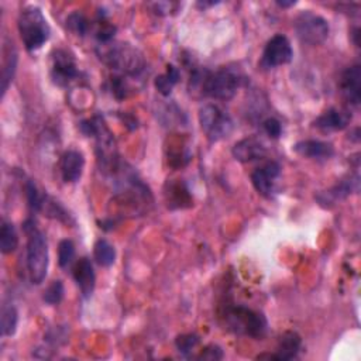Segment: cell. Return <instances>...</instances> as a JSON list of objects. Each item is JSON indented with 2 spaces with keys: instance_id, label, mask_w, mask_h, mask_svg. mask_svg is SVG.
Segmentation results:
<instances>
[{
  "instance_id": "obj_1",
  "label": "cell",
  "mask_w": 361,
  "mask_h": 361,
  "mask_svg": "<svg viewBox=\"0 0 361 361\" xmlns=\"http://www.w3.org/2000/svg\"><path fill=\"white\" fill-rule=\"evenodd\" d=\"M96 52L103 63L126 76L135 78L147 66L144 54L128 42H104Z\"/></svg>"
},
{
  "instance_id": "obj_2",
  "label": "cell",
  "mask_w": 361,
  "mask_h": 361,
  "mask_svg": "<svg viewBox=\"0 0 361 361\" xmlns=\"http://www.w3.org/2000/svg\"><path fill=\"white\" fill-rule=\"evenodd\" d=\"M190 80L200 86L202 94L216 100H228L241 86L243 76L238 69L224 66L214 72L195 71Z\"/></svg>"
},
{
  "instance_id": "obj_3",
  "label": "cell",
  "mask_w": 361,
  "mask_h": 361,
  "mask_svg": "<svg viewBox=\"0 0 361 361\" xmlns=\"http://www.w3.org/2000/svg\"><path fill=\"white\" fill-rule=\"evenodd\" d=\"M23 230L27 235V269L30 281L39 285L45 279L48 271V243L45 234L38 228L32 219H27L23 223Z\"/></svg>"
},
{
  "instance_id": "obj_4",
  "label": "cell",
  "mask_w": 361,
  "mask_h": 361,
  "mask_svg": "<svg viewBox=\"0 0 361 361\" xmlns=\"http://www.w3.org/2000/svg\"><path fill=\"white\" fill-rule=\"evenodd\" d=\"M221 319L227 330L245 337L262 338L268 329L265 316L244 305H226Z\"/></svg>"
},
{
  "instance_id": "obj_5",
  "label": "cell",
  "mask_w": 361,
  "mask_h": 361,
  "mask_svg": "<svg viewBox=\"0 0 361 361\" xmlns=\"http://www.w3.org/2000/svg\"><path fill=\"white\" fill-rule=\"evenodd\" d=\"M18 32L27 51L39 49L49 38L51 30L47 18L37 6H27L21 10L18 20Z\"/></svg>"
},
{
  "instance_id": "obj_6",
  "label": "cell",
  "mask_w": 361,
  "mask_h": 361,
  "mask_svg": "<svg viewBox=\"0 0 361 361\" xmlns=\"http://www.w3.org/2000/svg\"><path fill=\"white\" fill-rule=\"evenodd\" d=\"M199 123L207 140L212 142L228 137L234 127L230 114L219 104L212 103L204 104L199 109Z\"/></svg>"
},
{
  "instance_id": "obj_7",
  "label": "cell",
  "mask_w": 361,
  "mask_h": 361,
  "mask_svg": "<svg viewBox=\"0 0 361 361\" xmlns=\"http://www.w3.org/2000/svg\"><path fill=\"white\" fill-rule=\"evenodd\" d=\"M293 28L298 38L309 45H319L329 37V23L319 14L302 11L293 21Z\"/></svg>"
},
{
  "instance_id": "obj_8",
  "label": "cell",
  "mask_w": 361,
  "mask_h": 361,
  "mask_svg": "<svg viewBox=\"0 0 361 361\" xmlns=\"http://www.w3.org/2000/svg\"><path fill=\"white\" fill-rule=\"evenodd\" d=\"M292 56H293V51L289 39L282 34H275L265 44L259 65L264 69H272L279 65H285L290 62Z\"/></svg>"
},
{
  "instance_id": "obj_9",
  "label": "cell",
  "mask_w": 361,
  "mask_h": 361,
  "mask_svg": "<svg viewBox=\"0 0 361 361\" xmlns=\"http://www.w3.org/2000/svg\"><path fill=\"white\" fill-rule=\"evenodd\" d=\"M79 75L73 56L65 49H56L52 54L51 78L58 86H66Z\"/></svg>"
},
{
  "instance_id": "obj_10",
  "label": "cell",
  "mask_w": 361,
  "mask_h": 361,
  "mask_svg": "<svg viewBox=\"0 0 361 361\" xmlns=\"http://www.w3.org/2000/svg\"><path fill=\"white\" fill-rule=\"evenodd\" d=\"M281 173V166L275 161H269L261 168H257L251 173V182L255 188V190L265 196L271 197L272 193L275 192V180Z\"/></svg>"
},
{
  "instance_id": "obj_11",
  "label": "cell",
  "mask_w": 361,
  "mask_h": 361,
  "mask_svg": "<svg viewBox=\"0 0 361 361\" xmlns=\"http://www.w3.org/2000/svg\"><path fill=\"white\" fill-rule=\"evenodd\" d=\"M340 92L343 97L354 107L360 106L361 100V68L360 65L348 66L340 76Z\"/></svg>"
},
{
  "instance_id": "obj_12",
  "label": "cell",
  "mask_w": 361,
  "mask_h": 361,
  "mask_svg": "<svg viewBox=\"0 0 361 361\" xmlns=\"http://www.w3.org/2000/svg\"><path fill=\"white\" fill-rule=\"evenodd\" d=\"M302 348V338L298 333L295 331H285L276 344V350L275 353H269V354H259L257 358H268V360H281V361H286V360H292L296 358L299 351Z\"/></svg>"
},
{
  "instance_id": "obj_13",
  "label": "cell",
  "mask_w": 361,
  "mask_h": 361,
  "mask_svg": "<svg viewBox=\"0 0 361 361\" xmlns=\"http://www.w3.org/2000/svg\"><path fill=\"white\" fill-rule=\"evenodd\" d=\"M231 154L240 162H252L267 155V147L259 138L247 137L234 144Z\"/></svg>"
},
{
  "instance_id": "obj_14",
  "label": "cell",
  "mask_w": 361,
  "mask_h": 361,
  "mask_svg": "<svg viewBox=\"0 0 361 361\" xmlns=\"http://www.w3.org/2000/svg\"><path fill=\"white\" fill-rule=\"evenodd\" d=\"M72 275H73L76 285L79 286L82 296L90 298V295L93 293V289H94V282H96V275H94L93 265H92L90 259L86 257L79 258L72 268Z\"/></svg>"
},
{
  "instance_id": "obj_15",
  "label": "cell",
  "mask_w": 361,
  "mask_h": 361,
  "mask_svg": "<svg viewBox=\"0 0 361 361\" xmlns=\"http://www.w3.org/2000/svg\"><path fill=\"white\" fill-rule=\"evenodd\" d=\"M85 166V158L83 154L78 149H68L63 152L61 158V176L63 182L73 183L80 179L82 172Z\"/></svg>"
},
{
  "instance_id": "obj_16",
  "label": "cell",
  "mask_w": 361,
  "mask_h": 361,
  "mask_svg": "<svg viewBox=\"0 0 361 361\" xmlns=\"http://www.w3.org/2000/svg\"><path fill=\"white\" fill-rule=\"evenodd\" d=\"M351 121V113L343 109H329L322 113L314 121L313 126L322 131H338L344 130Z\"/></svg>"
},
{
  "instance_id": "obj_17",
  "label": "cell",
  "mask_w": 361,
  "mask_h": 361,
  "mask_svg": "<svg viewBox=\"0 0 361 361\" xmlns=\"http://www.w3.org/2000/svg\"><path fill=\"white\" fill-rule=\"evenodd\" d=\"M164 195L169 209H183L192 204V196L189 193V189L179 179L171 182L168 180L164 189Z\"/></svg>"
},
{
  "instance_id": "obj_18",
  "label": "cell",
  "mask_w": 361,
  "mask_h": 361,
  "mask_svg": "<svg viewBox=\"0 0 361 361\" xmlns=\"http://www.w3.org/2000/svg\"><path fill=\"white\" fill-rule=\"evenodd\" d=\"M293 151L312 159H329L334 149L333 145L320 140H302L293 145Z\"/></svg>"
},
{
  "instance_id": "obj_19",
  "label": "cell",
  "mask_w": 361,
  "mask_h": 361,
  "mask_svg": "<svg viewBox=\"0 0 361 361\" xmlns=\"http://www.w3.org/2000/svg\"><path fill=\"white\" fill-rule=\"evenodd\" d=\"M358 190V176L354 178H348V179H343L338 183H336L331 189L317 195V199L322 204L327 203H334L337 200H341L344 197H347L351 192H357Z\"/></svg>"
},
{
  "instance_id": "obj_20",
  "label": "cell",
  "mask_w": 361,
  "mask_h": 361,
  "mask_svg": "<svg viewBox=\"0 0 361 361\" xmlns=\"http://www.w3.org/2000/svg\"><path fill=\"white\" fill-rule=\"evenodd\" d=\"M16 69H17V52H16L14 47L11 45L6 51V59H4L3 68H1V96H4V93L8 89V85L13 82Z\"/></svg>"
},
{
  "instance_id": "obj_21",
  "label": "cell",
  "mask_w": 361,
  "mask_h": 361,
  "mask_svg": "<svg viewBox=\"0 0 361 361\" xmlns=\"http://www.w3.org/2000/svg\"><path fill=\"white\" fill-rule=\"evenodd\" d=\"M93 257L99 265L110 267L116 261V250L107 240L100 238L94 243Z\"/></svg>"
},
{
  "instance_id": "obj_22",
  "label": "cell",
  "mask_w": 361,
  "mask_h": 361,
  "mask_svg": "<svg viewBox=\"0 0 361 361\" xmlns=\"http://www.w3.org/2000/svg\"><path fill=\"white\" fill-rule=\"evenodd\" d=\"M179 80V71L178 68H175L173 65H168L166 72L157 76L154 80V85L157 87V90L164 94V96H169L173 86L178 83Z\"/></svg>"
},
{
  "instance_id": "obj_23",
  "label": "cell",
  "mask_w": 361,
  "mask_h": 361,
  "mask_svg": "<svg viewBox=\"0 0 361 361\" xmlns=\"http://www.w3.org/2000/svg\"><path fill=\"white\" fill-rule=\"evenodd\" d=\"M18 245V235L13 223L3 221L0 228V251L3 254H11Z\"/></svg>"
},
{
  "instance_id": "obj_24",
  "label": "cell",
  "mask_w": 361,
  "mask_h": 361,
  "mask_svg": "<svg viewBox=\"0 0 361 361\" xmlns=\"http://www.w3.org/2000/svg\"><path fill=\"white\" fill-rule=\"evenodd\" d=\"M18 313L13 305H4L1 309V333L3 336H13L17 330Z\"/></svg>"
},
{
  "instance_id": "obj_25",
  "label": "cell",
  "mask_w": 361,
  "mask_h": 361,
  "mask_svg": "<svg viewBox=\"0 0 361 361\" xmlns=\"http://www.w3.org/2000/svg\"><path fill=\"white\" fill-rule=\"evenodd\" d=\"M25 195H27V202H28L30 209L34 212H41L47 195L41 193L39 189L37 188L35 182L31 179H28L25 183Z\"/></svg>"
},
{
  "instance_id": "obj_26",
  "label": "cell",
  "mask_w": 361,
  "mask_h": 361,
  "mask_svg": "<svg viewBox=\"0 0 361 361\" xmlns=\"http://www.w3.org/2000/svg\"><path fill=\"white\" fill-rule=\"evenodd\" d=\"M75 258V245L71 240L65 238L58 245V264L61 268H66Z\"/></svg>"
},
{
  "instance_id": "obj_27",
  "label": "cell",
  "mask_w": 361,
  "mask_h": 361,
  "mask_svg": "<svg viewBox=\"0 0 361 361\" xmlns=\"http://www.w3.org/2000/svg\"><path fill=\"white\" fill-rule=\"evenodd\" d=\"M62 298H63V283L59 279L52 281L42 295L44 302L48 305H58L62 300Z\"/></svg>"
},
{
  "instance_id": "obj_28",
  "label": "cell",
  "mask_w": 361,
  "mask_h": 361,
  "mask_svg": "<svg viewBox=\"0 0 361 361\" xmlns=\"http://www.w3.org/2000/svg\"><path fill=\"white\" fill-rule=\"evenodd\" d=\"M197 343H199V336L193 334V333L180 334L175 340V345H176L178 351L183 355H189L192 353V350L197 345Z\"/></svg>"
},
{
  "instance_id": "obj_29",
  "label": "cell",
  "mask_w": 361,
  "mask_h": 361,
  "mask_svg": "<svg viewBox=\"0 0 361 361\" xmlns=\"http://www.w3.org/2000/svg\"><path fill=\"white\" fill-rule=\"evenodd\" d=\"M66 25L71 31H73L78 35H85L89 28V23L82 13L69 14V17L66 18Z\"/></svg>"
},
{
  "instance_id": "obj_30",
  "label": "cell",
  "mask_w": 361,
  "mask_h": 361,
  "mask_svg": "<svg viewBox=\"0 0 361 361\" xmlns=\"http://www.w3.org/2000/svg\"><path fill=\"white\" fill-rule=\"evenodd\" d=\"M264 133L271 138H278L282 134V124L275 117H268L262 121Z\"/></svg>"
},
{
  "instance_id": "obj_31",
  "label": "cell",
  "mask_w": 361,
  "mask_h": 361,
  "mask_svg": "<svg viewBox=\"0 0 361 361\" xmlns=\"http://www.w3.org/2000/svg\"><path fill=\"white\" fill-rule=\"evenodd\" d=\"M199 360H221L223 358V351L219 345L216 344H210V345H206L200 354L197 355Z\"/></svg>"
},
{
  "instance_id": "obj_32",
  "label": "cell",
  "mask_w": 361,
  "mask_h": 361,
  "mask_svg": "<svg viewBox=\"0 0 361 361\" xmlns=\"http://www.w3.org/2000/svg\"><path fill=\"white\" fill-rule=\"evenodd\" d=\"M111 92L117 99H123L127 96V85L120 76L111 78Z\"/></svg>"
},
{
  "instance_id": "obj_33",
  "label": "cell",
  "mask_w": 361,
  "mask_h": 361,
  "mask_svg": "<svg viewBox=\"0 0 361 361\" xmlns=\"http://www.w3.org/2000/svg\"><path fill=\"white\" fill-rule=\"evenodd\" d=\"M154 7V11L159 16H165L169 11H172V7H176V3H152L151 4Z\"/></svg>"
},
{
  "instance_id": "obj_34",
  "label": "cell",
  "mask_w": 361,
  "mask_h": 361,
  "mask_svg": "<svg viewBox=\"0 0 361 361\" xmlns=\"http://www.w3.org/2000/svg\"><path fill=\"white\" fill-rule=\"evenodd\" d=\"M276 4L279 7H289V6H293L295 1H276Z\"/></svg>"
}]
</instances>
